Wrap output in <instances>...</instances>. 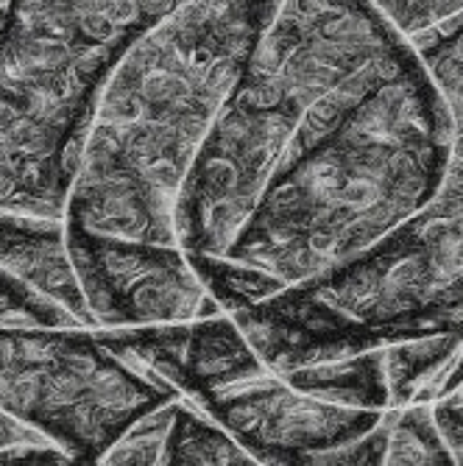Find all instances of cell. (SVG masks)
Wrapping results in <instances>:
<instances>
[{
	"instance_id": "6da1fadb",
	"label": "cell",
	"mask_w": 463,
	"mask_h": 466,
	"mask_svg": "<svg viewBox=\"0 0 463 466\" xmlns=\"http://www.w3.org/2000/svg\"><path fill=\"white\" fill-rule=\"evenodd\" d=\"M452 115L416 46L324 101L282 151L224 254L277 293L386 240L438 190Z\"/></svg>"
},
{
	"instance_id": "ffe728a7",
	"label": "cell",
	"mask_w": 463,
	"mask_h": 466,
	"mask_svg": "<svg viewBox=\"0 0 463 466\" xmlns=\"http://www.w3.org/2000/svg\"><path fill=\"white\" fill-rule=\"evenodd\" d=\"M458 391H460V394H463V383H460V389H458Z\"/></svg>"
},
{
	"instance_id": "8fae6325",
	"label": "cell",
	"mask_w": 463,
	"mask_h": 466,
	"mask_svg": "<svg viewBox=\"0 0 463 466\" xmlns=\"http://www.w3.org/2000/svg\"><path fill=\"white\" fill-rule=\"evenodd\" d=\"M293 386L321 397L327 402L391 410L388 408V380L383 366V350H368L332 360H318L279 371Z\"/></svg>"
},
{
	"instance_id": "4fadbf2b",
	"label": "cell",
	"mask_w": 463,
	"mask_h": 466,
	"mask_svg": "<svg viewBox=\"0 0 463 466\" xmlns=\"http://www.w3.org/2000/svg\"><path fill=\"white\" fill-rule=\"evenodd\" d=\"M386 463H410V466H447L455 463L441 428L436 421L433 405H408L399 410H391V433H388V450Z\"/></svg>"
},
{
	"instance_id": "ac0fdd59",
	"label": "cell",
	"mask_w": 463,
	"mask_h": 466,
	"mask_svg": "<svg viewBox=\"0 0 463 466\" xmlns=\"http://www.w3.org/2000/svg\"><path fill=\"white\" fill-rule=\"evenodd\" d=\"M433 413L455 463H463V394L452 391L441 397L438 402H433Z\"/></svg>"
},
{
	"instance_id": "3957f363",
	"label": "cell",
	"mask_w": 463,
	"mask_h": 466,
	"mask_svg": "<svg viewBox=\"0 0 463 466\" xmlns=\"http://www.w3.org/2000/svg\"><path fill=\"white\" fill-rule=\"evenodd\" d=\"M410 42L452 115L444 179L360 258L229 313L274 371L463 329V12Z\"/></svg>"
},
{
	"instance_id": "d6986e66",
	"label": "cell",
	"mask_w": 463,
	"mask_h": 466,
	"mask_svg": "<svg viewBox=\"0 0 463 466\" xmlns=\"http://www.w3.org/2000/svg\"><path fill=\"white\" fill-rule=\"evenodd\" d=\"M9 12H12V0H0V31H4V25L9 20Z\"/></svg>"
},
{
	"instance_id": "9c48e42d",
	"label": "cell",
	"mask_w": 463,
	"mask_h": 466,
	"mask_svg": "<svg viewBox=\"0 0 463 466\" xmlns=\"http://www.w3.org/2000/svg\"><path fill=\"white\" fill-rule=\"evenodd\" d=\"M182 4L187 0H12L9 20L112 70L137 36Z\"/></svg>"
},
{
	"instance_id": "e0dca14e",
	"label": "cell",
	"mask_w": 463,
	"mask_h": 466,
	"mask_svg": "<svg viewBox=\"0 0 463 466\" xmlns=\"http://www.w3.org/2000/svg\"><path fill=\"white\" fill-rule=\"evenodd\" d=\"M408 39L425 34L463 12V0H368Z\"/></svg>"
},
{
	"instance_id": "5b68a950",
	"label": "cell",
	"mask_w": 463,
	"mask_h": 466,
	"mask_svg": "<svg viewBox=\"0 0 463 466\" xmlns=\"http://www.w3.org/2000/svg\"><path fill=\"white\" fill-rule=\"evenodd\" d=\"M176 397L179 389L112 352L93 327L0 329V410L73 463H101L135 421Z\"/></svg>"
},
{
	"instance_id": "52a82bcc",
	"label": "cell",
	"mask_w": 463,
	"mask_h": 466,
	"mask_svg": "<svg viewBox=\"0 0 463 466\" xmlns=\"http://www.w3.org/2000/svg\"><path fill=\"white\" fill-rule=\"evenodd\" d=\"M67 251L96 329L174 324L226 313L179 243L67 227Z\"/></svg>"
},
{
	"instance_id": "2e32d148",
	"label": "cell",
	"mask_w": 463,
	"mask_h": 466,
	"mask_svg": "<svg viewBox=\"0 0 463 466\" xmlns=\"http://www.w3.org/2000/svg\"><path fill=\"white\" fill-rule=\"evenodd\" d=\"M12 463H73L70 455L12 413L0 410V466Z\"/></svg>"
},
{
	"instance_id": "ba28073f",
	"label": "cell",
	"mask_w": 463,
	"mask_h": 466,
	"mask_svg": "<svg viewBox=\"0 0 463 466\" xmlns=\"http://www.w3.org/2000/svg\"><path fill=\"white\" fill-rule=\"evenodd\" d=\"M229 431L257 463L313 466L374 431L388 410L327 402L297 389L271 366L196 402Z\"/></svg>"
},
{
	"instance_id": "277c9868",
	"label": "cell",
	"mask_w": 463,
	"mask_h": 466,
	"mask_svg": "<svg viewBox=\"0 0 463 466\" xmlns=\"http://www.w3.org/2000/svg\"><path fill=\"white\" fill-rule=\"evenodd\" d=\"M413 42L368 0H279L176 201V243L218 258L307 117Z\"/></svg>"
},
{
	"instance_id": "8992f818",
	"label": "cell",
	"mask_w": 463,
	"mask_h": 466,
	"mask_svg": "<svg viewBox=\"0 0 463 466\" xmlns=\"http://www.w3.org/2000/svg\"><path fill=\"white\" fill-rule=\"evenodd\" d=\"M109 67L9 23L0 31V209L65 218Z\"/></svg>"
},
{
	"instance_id": "9a60e30c",
	"label": "cell",
	"mask_w": 463,
	"mask_h": 466,
	"mask_svg": "<svg viewBox=\"0 0 463 466\" xmlns=\"http://www.w3.org/2000/svg\"><path fill=\"white\" fill-rule=\"evenodd\" d=\"M34 327H84L59 305L42 299L17 279L0 271V329H34Z\"/></svg>"
},
{
	"instance_id": "7c38bea8",
	"label": "cell",
	"mask_w": 463,
	"mask_h": 466,
	"mask_svg": "<svg viewBox=\"0 0 463 466\" xmlns=\"http://www.w3.org/2000/svg\"><path fill=\"white\" fill-rule=\"evenodd\" d=\"M251 466L257 458L251 455L229 431L201 410L187 397L174 405L171 431L165 444V466Z\"/></svg>"
},
{
	"instance_id": "30bf717a",
	"label": "cell",
	"mask_w": 463,
	"mask_h": 466,
	"mask_svg": "<svg viewBox=\"0 0 463 466\" xmlns=\"http://www.w3.org/2000/svg\"><path fill=\"white\" fill-rule=\"evenodd\" d=\"M0 271L96 329L67 251L65 218L0 209Z\"/></svg>"
},
{
	"instance_id": "5bb4252c",
	"label": "cell",
	"mask_w": 463,
	"mask_h": 466,
	"mask_svg": "<svg viewBox=\"0 0 463 466\" xmlns=\"http://www.w3.org/2000/svg\"><path fill=\"white\" fill-rule=\"evenodd\" d=\"M176 400L165 402L162 408H156V410L146 413L140 421H135V425L115 441V447L104 455L101 463H115V466L165 463V444H167V431H171Z\"/></svg>"
},
{
	"instance_id": "7a4b0ae2",
	"label": "cell",
	"mask_w": 463,
	"mask_h": 466,
	"mask_svg": "<svg viewBox=\"0 0 463 466\" xmlns=\"http://www.w3.org/2000/svg\"><path fill=\"white\" fill-rule=\"evenodd\" d=\"M279 0H187L109 70L84 132L65 224L176 243V201Z\"/></svg>"
}]
</instances>
